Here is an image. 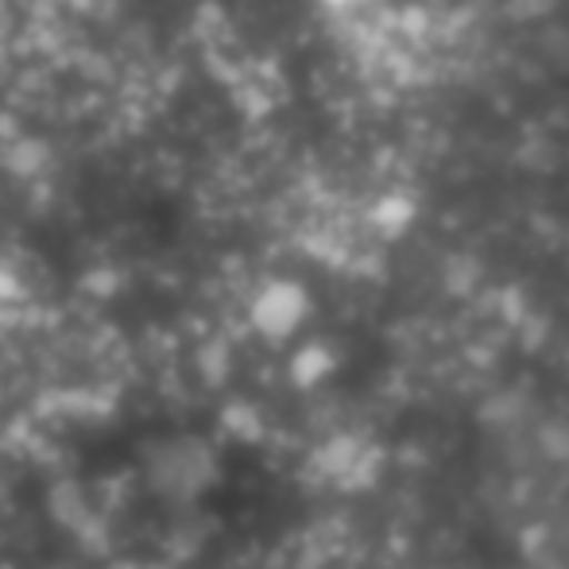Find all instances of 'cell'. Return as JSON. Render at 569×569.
<instances>
[{
	"mask_svg": "<svg viewBox=\"0 0 569 569\" xmlns=\"http://www.w3.org/2000/svg\"><path fill=\"white\" fill-rule=\"evenodd\" d=\"M302 315H307V295L295 283H271L256 302V322H260V330L276 333V338L291 333L302 322Z\"/></svg>",
	"mask_w": 569,
	"mask_h": 569,
	"instance_id": "6da1fadb",
	"label": "cell"
},
{
	"mask_svg": "<svg viewBox=\"0 0 569 569\" xmlns=\"http://www.w3.org/2000/svg\"><path fill=\"white\" fill-rule=\"evenodd\" d=\"M376 226H380L383 232H391V237H399L407 226H411V218H415V206L407 202L403 194H388L380 206H376Z\"/></svg>",
	"mask_w": 569,
	"mask_h": 569,
	"instance_id": "7a4b0ae2",
	"label": "cell"
},
{
	"mask_svg": "<svg viewBox=\"0 0 569 569\" xmlns=\"http://www.w3.org/2000/svg\"><path fill=\"white\" fill-rule=\"evenodd\" d=\"M555 4L558 0H511L508 12L516 16V20H535V16H547Z\"/></svg>",
	"mask_w": 569,
	"mask_h": 569,
	"instance_id": "3957f363",
	"label": "cell"
},
{
	"mask_svg": "<svg viewBox=\"0 0 569 569\" xmlns=\"http://www.w3.org/2000/svg\"><path fill=\"white\" fill-rule=\"evenodd\" d=\"M330 4H352V0H330Z\"/></svg>",
	"mask_w": 569,
	"mask_h": 569,
	"instance_id": "277c9868",
	"label": "cell"
}]
</instances>
